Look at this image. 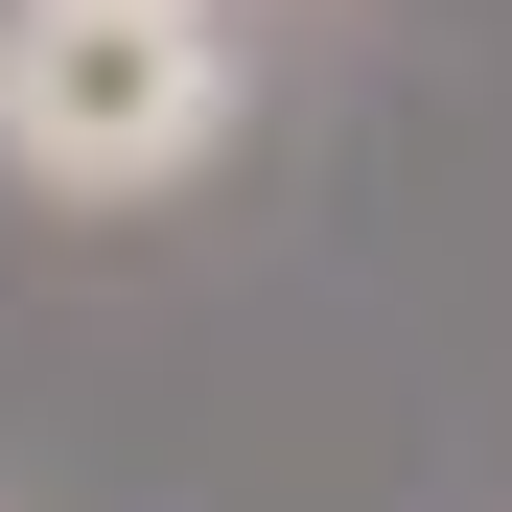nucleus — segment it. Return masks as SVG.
<instances>
[{"label": "nucleus", "instance_id": "obj_1", "mask_svg": "<svg viewBox=\"0 0 512 512\" xmlns=\"http://www.w3.org/2000/svg\"><path fill=\"white\" fill-rule=\"evenodd\" d=\"M233 140V0H0V187L140 210Z\"/></svg>", "mask_w": 512, "mask_h": 512}]
</instances>
